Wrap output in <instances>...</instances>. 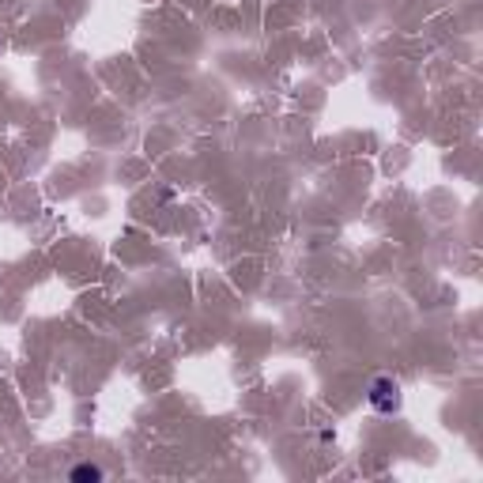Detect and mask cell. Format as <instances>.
Returning <instances> with one entry per match:
<instances>
[{
    "label": "cell",
    "mask_w": 483,
    "mask_h": 483,
    "mask_svg": "<svg viewBox=\"0 0 483 483\" xmlns=\"http://www.w3.org/2000/svg\"><path fill=\"white\" fill-rule=\"evenodd\" d=\"M367 400H370V408H374V412L393 415V412H400V385L393 382V377H374Z\"/></svg>",
    "instance_id": "obj_1"
},
{
    "label": "cell",
    "mask_w": 483,
    "mask_h": 483,
    "mask_svg": "<svg viewBox=\"0 0 483 483\" xmlns=\"http://www.w3.org/2000/svg\"><path fill=\"white\" fill-rule=\"evenodd\" d=\"M0 49H4V46H0Z\"/></svg>",
    "instance_id": "obj_3"
},
{
    "label": "cell",
    "mask_w": 483,
    "mask_h": 483,
    "mask_svg": "<svg viewBox=\"0 0 483 483\" xmlns=\"http://www.w3.org/2000/svg\"><path fill=\"white\" fill-rule=\"evenodd\" d=\"M102 476H106V472H102L98 464H76L72 472H68V479H72V483H98Z\"/></svg>",
    "instance_id": "obj_2"
}]
</instances>
